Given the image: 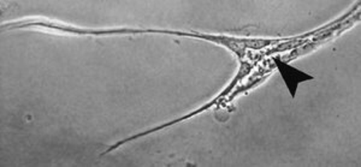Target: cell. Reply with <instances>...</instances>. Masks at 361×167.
<instances>
[{
    "mask_svg": "<svg viewBox=\"0 0 361 167\" xmlns=\"http://www.w3.org/2000/svg\"><path fill=\"white\" fill-rule=\"evenodd\" d=\"M252 64H250V63H243V66H241V69H240V71H238V76L234 78V81L231 82L230 83L229 88H226L224 92H223L221 95H219V98H216L214 100H212V101L209 102V104H207L206 106L202 107L200 110L194 111V112H192V113L188 114V116H185V117H182V118L176 119V120H173V122L168 123V124H164V125H160V127L153 128V129H151V130L145 131V132H142V134L135 135V136H132V137H128V139L122 140V141H119L118 143H116L115 146H111V147L109 148L104 154H106V153H110V151H114V149H116V148H118L119 146H122V144H124V143L130 142V141H133V140L139 139V137H142V136H146V135L148 134H152V132H156V131L160 130V129H164V128L170 127V125H173V124H176V123L182 122V120H185V119L190 118V117H193V116H195V114L200 113V112H202V111L207 110L209 107L214 106V104L216 102L219 101L221 99L223 98V97H226V94H229L230 92H231V89L234 88L235 86H236V83H238L241 78H243V76H246L248 73H250V70L252 69Z\"/></svg>",
    "mask_w": 361,
    "mask_h": 167,
    "instance_id": "6da1fadb",
    "label": "cell"
}]
</instances>
